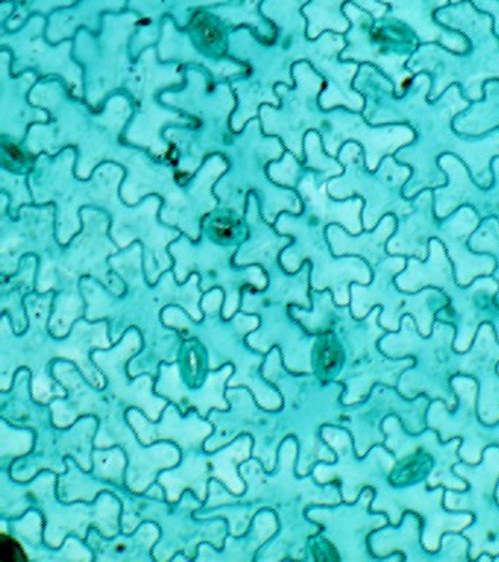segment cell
Instances as JSON below:
<instances>
[{
  "mask_svg": "<svg viewBox=\"0 0 499 562\" xmlns=\"http://www.w3.org/2000/svg\"><path fill=\"white\" fill-rule=\"evenodd\" d=\"M30 101L50 114V121L30 127L25 145L33 154L56 157L65 148L78 153L77 176L90 179L104 162L124 166L134 153L124 143L126 126L134 116V103L125 91L109 97L100 112L77 99L60 78L41 79L30 92Z\"/></svg>",
  "mask_w": 499,
  "mask_h": 562,
  "instance_id": "cell-1",
  "label": "cell"
},
{
  "mask_svg": "<svg viewBox=\"0 0 499 562\" xmlns=\"http://www.w3.org/2000/svg\"><path fill=\"white\" fill-rule=\"evenodd\" d=\"M161 103L186 114L192 126H172L165 132L170 144L169 161L178 167L179 179L188 183L213 154H225L234 140L231 116L238 108L230 82H217L200 68L185 66V83L161 92Z\"/></svg>",
  "mask_w": 499,
  "mask_h": 562,
  "instance_id": "cell-2",
  "label": "cell"
},
{
  "mask_svg": "<svg viewBox=\"0 0 499 562\" xmlns=\"http://www.w3.org/2000/svg\"><path fill=\"white\" fill-rule=\"evenodd\" d=\"M124 167L121 196L126 204L137 205L146 196H160L161 222L179 228L192 240H200L204 218L218 206L214 187L229 169L223 154L208 157L188 183L179 182L178 167L172 161L160 160L147 149L135 148Z\"/></svg>",
  "mask_w": 499,
  "mask_h": 562,
  "instance_id": "cell-3",
  "label": "cell"
},
{
  "mask_svg": "<svg viewBox=\"0 0 499 562\" xmlns=\"http://www.w3.org/2000/svg\"><path fill=\"white\" fill-rule=\"evenodd\" d=\"M304 211L300 214L283 213L274 226L282 235L291 236L293 241L283 250L282 266L287 272H297L306 261L310 262V288L324 292L331 288L336 301L344 305L348 302L345 270H362L366 267L358 258H341L332 254L327 237L330 224L345 226L350 218L348 201L336 200L326 184L315 182L302 184L299 189Z\"/></svg>",
  "mask_w": 499,
  "mask_h": 562,
  "instance_id": "cell-4",
  "label": "cell"
},
{
  "mask_svg": "<svg viewBox=\"0 0 499 562\" xmlns=\"http://www.w3.org/2000/svg\"><path fill=\"white\" fill-rule=\"evenodd\" d=\"M58 473L43 470L33 481L16 482L10 470H0V516L12 520L36 508L45 517L47 547H63L69 535L87 540L91 529L104 538H113L122 530L124 504L113 492H103L94 503L67 504L56 494Z\"/></svg>",
  "mask_w": 499,
  "mask_h": 562,
  "instance_id": "cell-5",
  "label": "cell"
},
{
  "mask_svg": "<svg viewBox=\"0 0 499 562\" xmlns=\"http://www.w3.org/2000/svg\"><path fill=\"white\" fill-rule=\"evenodd\" d=\"M287 149L279 136L262 132L260 117L252 119L236 132L225 156L229 169L218 179L214 193L218 206L247 214L249 193H256L266 222L275 224L283 213L300 214L304 202L296 189L284 188L271 180L269 167Z\"/></svg>",
  "mask_w": 499,
  "mask_h": 562,
  "instance_id": "cell-6",
  "label": "cell"
},
{
  "mask_svg": "<svg viewBox=\"0 0 499 562\" xmlns=\"http://www.w3.org/2000/svg\"><path fill=\"white\" fill-rule=\"evenodd\" d=\"M185 83V65L166 64L157 47L147 48L135 60L125 92L134 103V116L126 126L124 143L147 149L151 156L168 160L170 144L165 138L169 126H192L186 114L161 103V92Z\"/></svg>",
  "mask_w": 499,
  "mask_h": 562,
  "instance_id": "cell-7",
  "label": "cell"
},
{
  "mask_svg": "<svg viewBox=\"0 0 499 562\" xmlns=\"http://www.w3.org/2000/svg\"><path fill=\"white\" fill-rule=\"evenodd\" d=\"M81 232L68 245L41 259L37 292H81V280L91 277L121 296L126 285L111 266V258L121 250L111 236V215L106 211L86 206L81 210Z\"/></svg>",
  "mask_w": 499,
  "mask_h": 562,
  "instance_id": "cell-8",
  "label": "cell"
},
{
  "mask_svg": "<svg viewBox=\"0 0 499 562\" xmlns=\"http://www.w3.org/2000/svg\"><path fill=\"white\" fill-rule=\"evenodd\" d=\"M138 21L131 11L104 13L99 34L81 29L73 38V57L84 70V100L95 112L129 81L135 65L131 42Z\"/></svg>",
  "mask_w": 499,
  "mask_h": 562,
  "instance_id": "cell-9",
  "label": "cell"
},
{
  "mask_svg": "<svg viewBox=\"0 0 499 562\" xmlns=\"http://www.w3.org/2000/svg\"><path fill=\"white\" fill-rule=\"evenodd\" d=\"M239 246H220L201 235L192 240L182 233L179 239L169 246L173 258V272L179 283H185L194 272L200 276V288L204 293L222 289L226 294L223 316L234 318L240 311L242 293L247 288L262 292L269 288V276L258 266L239 267L235 255Z\"/></svg>",
  "mask_w": 499,
  "mask_h": 562,
  "instance_id": "cell-10",
  "label": "cell"
},
{
  "mask_svg": "<svg viewBox=\"0 0 499 562\" xmlns=\"http://www.w3.org/2000/svg\"><path fill=\"white\" fill-rule=\"evenodd\" d=\"M339 161L344 166V173L332 178L327 183L328 193L336 200L362 198L363 227L366 231L378 226L381 217L387 213H396L405 217L413 210L410 201L402 193V187L411 179L409 166L398 165L396 157L387 156L381 162L375 175L367 173L366 158L361 145L350 140L341 147Z\"/></svg>",
  "mask_w": 499,
  "mask_h": 562,
  "instance_id": "cell-11",
  "label": "cell"
},
{
  "mask_svg": "<svg viewBox=\"0 0 499 562\" xmlns=\"http://www.w3.org/2000/svg\"><path fill=\"white\" fill-rule=\"evenodd\" d=\"M77 149L65 148L58 156L41 154L36 167L29 176L34 204L56 205V236L63 245H68L81 232V210L98 206L99 176L80 179L76 167Z\"/></svg>",
  "mask_w": 499,
  "mask_h": 562,
  "instance_id": "cell-12",
  "label": "cell"
},
{
  "mask_svg": "<svg viewBox=\"0 0 499 562\" xmlns=\"http://www.w3.org/2000/svg\"><path fill=\"white\" fill-rule=\"evenodd\" d=\"M295 86L279 83L275 87L280 105H261L262 132L269 136H279L287 151L305 161V136L310 131L321 134L326 126L328 110L321 108L319 99L327 88L326 78L309 61H297L293 66Z\"/></svg>",
  "mask_w": 499,
  "mask_h": 562,
  "instance_id": "cell-13",
  "label": "cell"
},
{
  "mask_svg": "<svg viewBox=\"0 0 499 562\" xmlns=\"http://www.w3.org/2000/svg\"><path fill=\"white\" fill-rule=\"evenodd\" d=\"M253 438L245 434L220 450L183 452L177 468L160 473L169 504H177L186 491L194 492L203 503L208 498V486L213 479L220 481L235 495L247 491V482L240 474V465L252 459Z\"/></svg>",
  "mask_w": 499,
  "mask_h": 562,
  "instance_id": "cell-14",
  "label": "cell"
},
{
  "mask_svg": "<svg viewBox=\"0 0 499 562\" xmlns=\"http://www.w3.org/2000/svg\"><path fill=\"white\" fill-rule=\"evenodd\" d=\"M47 16L33 15L15 33H2L0 44L12 53V74L33 70L41 79L56 77L77 99L84 100V70L73 57V40L58 44L46 37Z\"/></svg>",
  "mask_w": 499,
  "mask_h": 562,
  "instance_id": "cell-15",
  "label": "cell"
},
{
  "mask_svg": "<svg viewBox=\"0 0 499 562\" xmlns=\"http://www.w3.org/2000/svg\"><path fill=\"white\" fill-rule=\"evenodd\" d=\"M144 338L138 328H129L125 336L111 349H98L91 355L93 362L103 372L106 386L104 390L129 411L138 408L148 419L160 420L169 400L155 391L156 376L143 373L137 378L129 375V363L143 350Z\"/></svg>",
  "mask_w": 499,
  "mask_h": 562,
  "instance_id": "cell-16",
  "label": "cell"
},
{
  "mask_svg": "<svg viewBox=\"0 0 499 562\" xmlns=\"http://www.w3.org/2000/svg\"><path fill=\"white\" fill-rule=\"evenodd\" d=\"M126 408L120 406L106 419L100 420L95 447L121 446L128 457L126 486L134 494L144 495L165 470L177 468L182 460V450L177 443L160 441L146 446L126 419Z\"/></svg>",
  "mask_w": 499,
  "mask_h": 562,
  "instance_id": "cell-17",
  "label": "cell"
},
{
  "mask_svg": "<svg viewBox=\"0 0 499 562\" xmlns=\"http://www.w3.org/2000/svg\"><path fill=\"white\" fill-rule=\"evenodd\" d=\"M0 272L7 279L19 270L25 255L45 258L58 250L63 244L56 236V205H25L20 210L19 218H11L8 213L7 193H0Z\"/></svg>",
  "mask_w": 499,
  "mask_h": 562,
  "instance_id": "cell-18",
  "label": "cell"
},
{
  "mask_svg": "<svg viewBox=\"0 0 499 562\" xmlns=\"http://www.w3.org/2000/svg\"><path fill=\"white\" fill-rule=\"evenodd\" d=\"M41 81L33 70L12 74V53L2 47L0 53V136L24 144L30 127L50 121L45 109L30 101V92Z\"/></svg>",
  "mask_w": 499,
  "mask_h": 562,
  "instance_id": "cell-19",
  "label": "cell"
},
{
  "mask_svg": "<svg viewBox=\"0 0 499 562\" xmlns=\"http://www.w3.org/2000/svg\"><path fill=\"white\" fill-rule=\"evenodd\" d=\"M126 419L133 426L139 441L151 446L160 441L177 443L183 452L203 451L205 441L214 434L213 422L204 419L196 411L182 415L177 404L169 403L160 420L152 422L138 408H129Z\"/></svg>",
  "mask_w": 499,
  "mask_h": 562,
  "instance_id": "cell-20",
  "label": "cell"
},
{
  "mask_svg": "<svg viewBox=\"0 0 499 562\" xmlns=\"http://www.w3.org/2000/svg\"><path fill=\"white\" fill-rule=\"evenodd\" d=\"M249 237L239 246L235 263L239 267L258 266L270 274L282 268L283 250L292 245V237L282 235L274 224L266 222L261 213L260 201L256 193H249L247 214Z\"/></svg>",
  "mask_w": 499,
  "mask_h": 562,
  "instance_id": "cell-21",
  "label": "cell"
},
{
  "mask_svg": "<svg viewBox=\"0 0 499 562\" xmlns=\"http://www.w3.org/2000/svg\"><path fill=\"white\" fill-rule=\"evenodd\" d=\"M160 539V527L155 521H144L134 533H121L104 538L98 529H91L86 543L94 553V560H155V547Z\"/></svg>",
  "mask_w": 499,
  "mask_h": 562,
  "instance_id": "cell-22",
  "label": "cell"
},
{
  "mask_svg": "<svg viewBox=\"0 0 499 562\" xmlns=\"http://www.w3.org/2000/svg\"><path fill=\"white\" fill-rule=\"evenodd\" d=\"M277 516L270 509H261L256 514L247 533L235 538L227 536L225 547H213L214 553L199 552L195 561L225 560V561H253L257 560L258 549L274 538L279 531Z\"/></svg>",
  "mask_w": 499,
  "mask_h": 562,
  "instance_id": "cell-23",
  "label": "cell"
},
{
  "mask_svg": "<svg viewBox=\"0 0 499 562\" xmlns=\"http://www.w3.org/2000/svg\"><path fill=\"white\" fill-rule=\"evenodd\" d=\"M394 228H396V218L393 215H385L381 226L372 233L353 236L349 235L340 224H330L327 227V237L336 257L353 255V257L365 258L371 266H376L387 257L384 245L388 237L393 235Z\"/></svg>",
  "mask_w": 499,
  "mask_h": 562,
  "instance_id": "cell-24",
  "label": "cell"
},
{
  "mask_svg": "<svg viewBox=\"0 0 499 562\" xmlns=\"http://www.w3.org/2000/svg\"><path fill=\"white\" fill-rule=\"evenodd\" d=\"M195 52L209 61L229 59V37L231 30L208 8L199 9L185 29Z\"/></svg>",
  "mask_w": 499,
  "mask_h": 562,
  "instance_id": "cell-25",
  "label": "cell"
},
{
  "mask_svg": "<svg viewBox=\"0 0 499 562\" xmlns=\"http://www.w3.org/2000/svg\"><path fill=\"white\" fill-rule=\"evenodd\" d=\"M262 0H230L229 3L209 7V12L220 18L231 31L248 26L262 43H274L277 29L261 12Z\"/></svg>",
  "mask_w": 499,
  "mask_h": 562,
  "instance_id": "cell-26",
  "label": "cell"
},
{
  "mask_svg": "<svg viewBox=\"0 0 499 562\" xmlns=\"http://www.w3.org/2000/svg\"><path fill=\"white\" fill-rule=\"evenodd\" d=\"M100 420L95 416H84L69 428L56 434V446L65 460L73 459L87 472L93 469V452L98 438Z\"/></svg>",
  "mask_w": 499,
  "mask_h": 562,
  "instance_id": "cell-27",
  "label": "cell"
},
{
  "mask_svg": "<svg viewBox=\"0 0 499 562\" xmlns=\"http://www.w3.org/2000/svg\"><path fill=\"white\" fill-rule=\"evenodd\" d=\"M67 472L58 474V486H56V494L64 503H94L103 492H113L116 495L117 491L124 490V487L100 481L73 459H67Z\"/></svg>",
  "mask_w": 499,
  "mask_h": 562,
  "instance_id": "cell-28",
  "label": "cell"
},
{
  "mask_svg": "<svg viewBox=\"0 0 499 562\" xmlns=\"http://www.w3.org/2000/svg\"><path fill=\"white\" fill-rule=\"evenodd\" d=\"M201 235L220 246H240L249 237L247 217L238 211L217 206L204 218Z\"/></svg>",
  "mask_w": 499,
  "mask_h": 562,
  "instance_id": "cell-29",
  "label": "cell"
},
{
  "mask_svg": "<svg viewBox=\"0 0 499 562\" xmlns=\"http://www.w3.org/2000/svg\"><path fill=\"white\" fill-rule=\"evenodd\" d=\"M87 302L81 292H56L49 328L55 337L64 338L72 331L78 319L86 318Z\"/></svg>",
  "mask_w": 499,
  "mask_h": 562,
  "instance_id": "cell-30",
  "label": "cell"
},
{
  "mask_svg": "<svg viewBox=\"0 0 499 562\" xmlns=\"http://www.w3.org/2000/svg\"><path fill=\"white\" fill-rule=\"evenodd\" d=\"M305 161L304 166L308 170L317 173V182L326 184L332 178L344 173V166L339 158L330 156L324 147L321 135L317 131H310L305 136L304 143Z\"/></svg>",
  "mask_w": 499,
  "mask_h": 562,
  "instance_id": "cell-31",
  "label": "cell"
},
{
  "mask_svg": "<svg viewBox=\"0 0 499 562\" xmlns=\"http://www.w3.org/2000/svg\"><path fill=\"white\" fill-rule=\"evenodd\" d=\"M0 468L10 470L12 463L21 457L30 454L36 446V432L23 426L10 424L7 419L0 422Z\"/></svg>",
  "mask_w": 499,
  "mask_h": 562,
  "instance_id": "cell-32",
  "label": "cell"
},
{
  "mask_svg": "<svg viewBox=\"0 0 499 562\" xmlns=\"http://www.w3.org/2000/svg\"><path fill=\"white\" fill-rule=\"evenodd\" d=\"M126 469H128V457L121 446L94 448L91 473L100 481L117 487H128L126 486Z\"/></svg>",
  "mask_w": 499,
  "mask_h": 562,
  "instance_id": "cell-33",
  "label": "cell"
},
{
  "mask_svg": "<svg viewBox=\"0 0 499 562\" xmlns=\"http://www.w3.org/2000/svg\"><path fill=\"white\" fill-rule=\"evenodd\" d=\"M0 191L7 193L8 213L11 218H19L20 210L34 204V196L29 184V175H16L5 169L0 170Z\"/></svg>",
  "mask_w": 499,
  "mask_h": 562,
  "instance_id": "cell-34",
  "label": "cell"
},
{
  "mask_svg": "<svg viewBox=\"0 0 499 562\" xmlns=\"http://www.w3.org/2000/svg\"><path fill=\"white\" fill-rule=\"evenodd\" d=\"M0 148H2V169L16 175H32L38 156L30 151L25 143H15L0 136Z\"/></svg>",
  "mask_w": 499,
  "mask_h": 562,
  "instance_id": "cell-35",
  "label": "cell"
},
{
  "mask_svg": "<svg viewBox=\"0 0 499 562\" xmlns=\"http://www.w3.org/2000/svg\"><path fill=\"white\" fill-rule=\"evenodd\" d=\"M306 167L304 162L291 151L284 153L280 160L271 162L269 167V175L271 180L284 188L296 189L302 178H304Z\"/></svg>",
  "mask_w": 499,
  "mask_h": 562,
  "instance_id": "cell-36",
  "label": "cell"
},
{
  "mask_svg": "<svg viewBox=\"0 0 499 562\" xmlns=\"http://www.w3.org/2000/svg\"><path fill=\"white\" fill-rule=\"evenodd\" d=\"M2 314L10 316L12 328L16 334H23L29 328L27 306L25 297L29 292L24 289L2 290Z\"/></svg>",
  "mask_w": 499,
  "mask_h": 562,
  "instance_id": "cell-37",
  "label": "cell"
},
{
  "mask_svg": "<svg viewBox=\"0 0 499 562\" xmlns=\"http://www.w3.org/2000/svg\"><path fill=\"white\" fill-rule=\"evenodd\" d=\"M126 9L139 15L138 26L160 31L165 16L168 15L166 0H128Z\"/></svg>",
  "mask_w": 499,
  "mask_h": 562,
  "instance_id": "cell-38",
  "label": "cell"
},
{
  "mask_svg": "<svg viewBox=\"0 0 499 562\" xmlns=\"http://www.w3.org/2000/svg\"><path fill=\"white\" fill-rule=\"evenodd\" d=\"M230 0H166L168 15L181 30H185L199 9L229 3Z\"/></svg>",
  "mask_w": 499,
  "mask_h": 562,
  "instance_id": "cell-39",
  "label": "cell"
},
{
  "mask_svg": "<svg viewBox=\"0 0 499 562\" xmlns=\"http://www.w3.org/2000/svg\"><path fill=\"white\" fill-rule=\"evenodd\" d=\"M0 560L2 562H27L32 560L23 540L2 526H0Z\"/></svg>",
  "mask_w": 499,
  "mask_h": 562,
  "instance_id": "cell-40",
  "label": "cell"
},
{
  "mask_svg": "<svg viewBox=\"0 0 499 562\" xmlns=\"http://www.w3.org/2000/svg\"><path fill=\"white\" fill-rule=\"evenodd\" d=\"M317 360H315V372L328 375L336 369L337 351L328 340L319 341L317 345Z\"/></svg>",
  "mask_w": 499,
  "mask_h": 562,
  "instance_id": "cell-41",
  "label": "cell"
}]
</instances>
